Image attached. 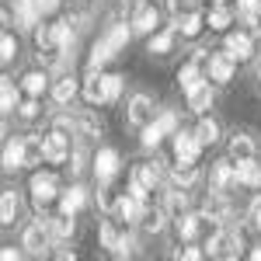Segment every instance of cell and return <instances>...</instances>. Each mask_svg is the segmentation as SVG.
<instances>
[{
  "label": "cell",
  "instance_id": "cell-1",
  "mask_svg": "<svg viewBox=\"0 0 261 261\" xmlns=\"http://www.w3.org/2000/svg\"><path fill=\"white\" fill-rule=\"evenodd\" d=\"M205 254H213V258H223V261H233V258H241V247H244V241H241V233L237 230H216L209 241H205Z\"/></svg>",
  "mask_w": 261,
  "mask_h": 261
},
{
  "label": "cell",
  "instance_id": "cell-2",
  "mask_svg": "<svg viewBox=\"0 0 261 261\" xmlns=\"http://www.w3.org/2000/svg\"><path fill=\"white\" fill-rule=\"evenodd\" d=\"M49 241H53L49 220L28 223V226H24V233H21V247H24L28 254H45V251H49Z\"/></svg>",
  "mask_w": 261,
  "mask_h": 261
},
{
  "label": "cell",
  "instance_id": "cell-3",
  "mask_svg": "<svg viewBox=\"0 0 261 261\" xmlns=\"http://www.w3.org/2000/svg\"><path fill=\"white\" fill-rule=\"evenodd\" d=\"M70 133H73V129H70ZM70 133H66L63 125H56L49 136H42V143H45V164L70 161Z\"/></svg>",
  "mask_w": 261,
  "mask_h": 261
},
{
  "label": "cell",
  "instance_id": "cell-4",
  "mask_svg": "<svg viewBox=\"0 0 261 261\" xmlns=\"http://www.w3.org/2000/svg\"><path fill=\"white\" fill-rule=\"evenodd\" d=\"M28 192H32V202H35V209H45L49 202L60 199V192H56V178H53V174H45V171L32 174V181H28Z\"/></svg>",
  "mask_w": 261,
  "mask_h": 261
},
{
  "label": "cell",
  "instance_id": "cell-5",
  "mask_svg": "<svg viewBox=\"0 0 261 261\" xmlns=\"http://www.w3.org/2000/svg\"><path fill=\"white\" fill-rule=\"evenodd\" d=\"M199 150H202L199 133H188V129L174 133V161L178 164H195L199 161Z\"/></svg>",
  "mask_w": 261,
  "mask_h": 261
},
{
  "label": "cell",
  "instance_id": "cell-6",
  "mask_svg": "<svg viewBox=\"0 0 261 261\" xmlns=\"http://www.w3.org/2000/svg\"><path fill=\"white\" fill-rule=\"evenodd\" d=\"M146 209H150V202H143L140 195H133V192H122L119 199H115V216L125 223H136L146 216Z\"/></svg>",
  "mask_w": 261,
  "mask_h": 261
},
{
  "label": "cell",
  "instance_id": "cell-7",
  "mask_svg": "<svg viewBox=\"0 0 261 261\" xmlns=\"http://www.w3.org/2000/svg\"><path fill=\"white\" fill-rule=\"evenodd\" d=\"M209 185H213V188H220V192L233 188V185H241V181H237V164L216 161V164H213V171H209Z\"/></svg>",
  "mask_w": 261,
  "mask_h": 261
},
{
  "label": "cell",
  "instance_id": "cell-8",
  "mask_svg": "<svg viewBox=\"0 0 261 261\" xmlns=\"http://www.w3.org/2000/svg\"><path fill=\"white\" fill-rule=\"evenodd\" d=\"M125 122L129 125H146V122H153V101L146 98V94H136V98L129 101V112H125Z\"/></svg>",
  "mask_w": 261,
  "mask_h": 261
},
{
  "label": "cell",
  "instance_id": "cell-9",
  "mask_svg": "<svg viewBox=\"0 0 261 261\" xmlns=\"http://www.w3.org/2000/svg\"><path fill=\"white\" fill-rule=\"evenodd\" d=\"M39 18H42L39 0H14V21H18V28H28V32H35Z\"/></svg>",
  "mask_w": 261,
  "mask_h": 261
},
{
  "label": "cell",
  "instance_id": "cell-10",
  "mask_svg": "<svg viewBox=\"0 0 261 261\" xmlns=\"http://www.w3.org/2000/svg\"><path fill=\"white\" fill-rule=\"evenodd\" d=\"M202 213H205L209 220H220V223H226V216H230V202H226V192L213 188V192L205 195V202H202Z\"/></svg>",
  "mask_w": 261,
  "mask_h": 261
},
{
  "label": "cell",
  "instance_id": "cell-11",
  "mask_svg": "<svg viewBox=\"0 0 261 261\" xmlns=\"http://www.w3.org/2000/svg\"><path fill=\"white\" fill-rule=\"evenodd\" d=\"M226 53L233 56L237 63L251 60V53H254V35L251 32H237V35H226Z\"/></svg>",
  "mask_w": 261,
  "mask_h": 261
},
{
  "label": "cell",
  "instance_id": "cell-12",
  "mask_svg": "<svg viewBox=\"0 0 261 261\" xmlns=\"http://www.w3.org/2000/svg\"><path fill=\"white\" fill-rule=\"evenodd\" d=\"M233 56L230 53H216V56H209V81L216 84H226L230 77H233Z\"/></svg>",
  "mask_w": 261,
  "mask_h": 261
},
{
  "label": "cell",
  "instance_id": "cell-13",
  "mask_svg": "<svg viewBox=\"0 0 261 261\" xmlns=\"http://www.w3.org/2000/svg\"><path fill=\"white\" fill-rule=\"evenodd\" d=\"M94 174H98L101 185L112 181L119 174V153H115V150H98V157H94Z\"/></svg>",
  "mask_w": 261,
  "mask_h": 261
},
{
  "label": "cell",
  "instance_id": "cell-14",
  "mask_svg": "<svg viewBox=\"0 0 261 261\" xmlns=\"http://www.w3.org/2000/svg\"><path fill=\"white\" fill-rule=\"evenodd\" d=\"M209 77H202V63L199 60H188L185 66L178 70V84H181V91L188 94V91H195L199 84H205Z\"/></svg>",
  "mask_w": 261,
  "mask_h": 261
},
{
  "label": "cell",
  "instance_id": "cell-15",
  "mask_svg": "<svg viewBox=\"0 0 261 261\" xmlns=\"http://www.w3.org/2000/svg\"><path fill=\"white\" fill-rule=\"evenodd\" d=\"M84 98H87V105L108 101V87H105V73L101 70H91V77L84 81Z\"/></svg>",
  "mask_w": 261,
  "mask_h": 261
},
{
  "label": "cell",
  "instance_id": "cell-16",
  "mask_svg": "<svg viewBox=\"0 0 261 261\" xmlns=\"http://www.w3.org/2000/svg\"><path fill=\"white\" fill-rule=\"evenodd\" d=\"M161 24V11L157 7H136V14H133V32H140V35H150L153 28Z\"/></svg>",
  "mask_w": 261,
  "mask_h": 261
},
{
  "label": "cell",
  "instance_id": "cell-17",
  "mask_svg": "<svg viewBox=\"0 0 261 261\" xmlns=\"http://www.w3.org/2000/svg\"><path fill=\"white\" fill-rule=\"evenodd\" d=\"M133 181H136V185H143V188H150V192H153V188H157V185H161L164 181V167L157 161L153 164H140V167H136V171H133Z\"/></svg>",
  "mask_w": 261,
  "mask_h": 261
},
{
  "label": "cell",
  "instance_id": "cell-18",
  "mask_svg": "<svg viewBox=\"0 0 261 261\" xmlns=\"http://www.w3.org/2000/svg\"><path fill=\"white\" fill-rule=\"evenodd\" d=\"M258 153V146H254V140L247 136V133H233V140H230V161H251Z\"/></svg>",
  "mask_w": 261,
  "mask_h": 261
},
{
  "label": "cell",
  "instance_id": "cell-19",
  "mask_svg": "<svg viewBox=\"0 0 261 261\" xmlns=\"http://www.w3.org/2000/svg\"><path fill=\"white\" fill-rule=\"evenodd\" d=\"M24 140H11L7 146H4V167L7 171H18V167H24Z\"/></svg>",
  "mask_w": 261,
  "mask_h": 261
},
{
  "label": "cell",
  "instance_id": "cell-20",
  "mask_svg": "<svg viewBox=\"0 0 261 261\" xmlns=\"http://www.w3.org/2000/svg\"><path fill=\"white\" fill-rule=\"evenodd\" d=\"M164 220H167V205H150V209H146V216H143V230H146V233H161L164 230Z\"/></svg>",
  "mask_w": 261,
  "mask_h": 261
},
{
  "label": "cell",
  "instance_id": "cell-21",
  "mask_svg": "<svg viewBox=\"0 0 261 261\" xmlns=\"http://www.w3.org/2000/svg\"><path fill=\"white\" fill-rule=\"evenodd\" d=\"M209 105H213V87H209V84H199L195 91H188V108H192L195 115H202Z\"/></svg>",
  "mask_w": 261,
  "mask_h": 261
},
{
  "label": "cell",
  "instance_id": "cell-22",
  "mask_svg": "<svg viewBox=\"0 0 261 261\" xmlns=\"http://www.w3.org/2000/svg\"><path fill=\"white\" fill-rule=\"evenodd\" d=\"M237 181L247 185V188H258L261 185V167L254 164V157L251 161H237Z\"/></svg>",
  "mask_w": 261,
  "mask_h": 261
},
{
  "label": "cell",
  "instance_id": "cell-23",
  "mask_svg": "<svg viewBox=\"0 0 261 261\" xmlns=\"http://www.w3.org/2000/svg\"><path fill=\"white\" fill-rule=\"evenodd\" d=\"M84 202H87V192L81 185H73V188H66L60 195V209L63 213H77V209H84Z\"/></svg>",
  "mask_w": 261,
  "mask_h": 261
},
{
  "label": "cell",
  "instance_id": "cell-24",
  "mask_svg": "<svg viewBox=\"0 0 261 261\" xmlns=\"http://www.w3.org/2000/svg\"><path fill=\"white\" fill-rule=\"evenodd\" d=\"M49 230H53L56 241H66L73 233V213H63L60 209V216H49Z\"/></svg>",
  "mask_w": 261,
  "mask_h": 261
},
{
  "label": "cell",
  "instance_id": "cell-25",
  "mask_svg": "<svg viewBox=\"0 0 261 261\" xmlns=\"http://www.w3.org/2000/svg\"><path fill=\"white\" fill-rule=\"evenodd\" d=\"M53 98H56V105H70L77 98V81L73 77H60L56 87H53Z\"/></svg>",
  "mask_w": 261,
  "mask_h": 261
},
{
  "label": "cell",
  "instance_id": "cell-26",
  "mask_svg": "<svg viewBox=\"0 0 261 261\" xmlns=\"http://www.w3.org/2000/svg\"><path fill=\"white\" fill-rule=\"evenodd\" d=\"M18 209H21V199H18V192H4V199H0V223H14V216H18Z\"/></svg>",
  "mask_w": 261,
  "mask_h": 261
},
{
  "label": "cell",
  "instance_id": "cell-27",
  "mask_svg": "<svg viewBox=\"0 0 261 261\" xmlns=\"http://www.w3.org/2000/svg\"><path fill=\"white\" fill-rule=\"evenodd\" d=\"M174 35H178V24H174V28H167V32H157V35L150 39V53H153V56H164V53H171V45H174Z\"/></svg>",
  "mask_w": 261,
  "mask_h": 261
},
{
  "label": "cell",
  "instance_id": "cell-28",
  "mask_svg": "<svg viewBox=\"0 0 261 261\" xmlns=\"http://www.w3.org/2000/svg\"><path fill=\"white\" fill-rule=\"evenodd\" d=\"M202 24H205V21H202L199 11H188L185 18H178V32L185 35V39H195V35L202 32Z\"/></svg>",
  "mask_w": 261,
  "mask_h": 261
},
{
  "label": "cell",
  "instance_id": "cell-29",
  "mask_svg": "<svg viewBox=\"0 0 261 261\" xmlns=\"http://www.w3.org/2000/svg\"><path fill=\"white\" fill-rule=\"evenodd\" d=\"M230 21H233V11H230V7H223V4H216V7L209 11V28H213V32H226V28H230Z\"/></svg>",
  "mask_w": 261,
  "mask_h": 261
},
{
  "label": "cell",
  "instance_id": "cell-30",
  "mask_svg": "<svg viewBox=\"0 0 261 261\" xmlns=\"http://www.w3.org/2000/svg\"><path fill=\"white\" fill-rule=\"evenodd\" d=\"M129 35H133V28H125V21H119V24H112V28H108V35H105V42L112 45V53H119L122 45L129 42Z\"/></svg>",
  "mask_w": 261,
  "mask_h": 261
},
{
  "label": "cell",
  "instance_id": "cell-31",
  "mask_svg": "<svg viewBox=\"0 0 261 261\" xmlns=\"http://www.w3.org/2000/svg\"><path fill=\"white\" fill-rule=\"evenodd\" d=\"M164 205H167V213H174V216H185V213H188V192H181V185H178L174 192H167Z\"/></svg>",
  "mask_w": 261,
  "mask_h": 261
},
{
  "label": "cell",
  "instance_id": "cell-32",
  "mask_svg": "<svg viewBox=\"0 0 261 261\" xmlns=\"http://www.w3.org/2000/svg\"><path fill=\"white\" fill-rule=\"evenodd\" d=\"M18 105H21L18 101V87H14V81L4 77V81H0V108H4V112H14Z\"/></svg>",
  "mask_w": 261,
  "mask_h": 261
},
{
  "label": "cell",
  "instance_id": "cell-33",
  "mask_svg": "<svg viewBox=\"0 0 261 261\" xmlns=\"http://www.w3.org/2000/svg\"><path fill=\"white\" fill-rule=\"evenodd\" d=\"M21 91L28 94V98H39L42 91H45V73H24V81H21Z\"/></svg>",
  "mask_w": 261,
  "mask_h": 261
},
{
  "label": "cell",
  "instance_id": "cell-34",
  "mask_svg": "<svg viewBox=\"0 0 261 261\" xmlns=\"http://www.w3.org/2000/svg\"><path fill=\"white\" fill-rule=\"evenodd\" d=\"M112 56H115V53H112V45H108V42L101 39L98 45L91 49V60H87V66H91V70H101V66H105V63L112 60Z\"/></svg>",
  "mask_w": 261,
  "mask_h": 261
},
{
  "label": "cell",
  "instance_id": "cell-35",
  "mask_svg": "<svg viewBox=\"0 0 261 261\" xmlns=\"http://www.w3.org/2000/svg\"><path fill=\"white\" fill-rule=\"evenodd\" d=\"M195 133H199L202 146H213V143L220 140V125H216L213 119H199V129H195Z\"/></svg>",
  "mask_w": 261,
  "mask_h": 261
},
{
  "label": "cell",
  "instance_id": "cell-36",
  "mask_svg": "<svg viewBox=\"0 0 261 261\" xmlns=\"http://www.w3.org/2000/svg\"><path fill=\"white\" fill-rule=\"evenodd\" d=\"M195 181H199L195 164H178V171H174V185H181V188H192Z\"/></svg>",
  "mask_w": 261,
  "mask_h": 261
},
{
  "label": "cell",
  "instance_id": "cell-37",
  "mask_svg": "<svg viewBox=\"0 0 261 261\" xmlns=\"http://www.w3.org/2000/svg\"><path fill=\"white\" fill-rule=\"evenodd\" d=\"M53 32H56V42L70 53V49H73V28H70V21H56V24H53Z\"/></svg>",
  "mask_w": 261,
  "mask_h": 261
},
{
  "label": "cell",
  "instance_id": "cell-38",
  "mask_svg": "<svg viewBox=\"0 0 261 261\" xmlns=\"http://www.w3.org/2000/svg\"><path fill=\"white\" fill-rule=\"evenodd\" d=\"M164 136H167V133H164L161 125H157V119H153V122H146V125H143V146H157V143H161Z\"/></svg>",
  "mask_w": 261,
  "mask_h": 261
},
{
  "label": "cell",
  "instance_id": "cell-39",
  "mask_svg": "<svg viewBox=\"0 0 261 261\" xmlns=\"http://www.w3.org/2000/svg\"><path fill=\"white\" fill-rule=\"evenodd\" d=\"M119 241H122V233L115 230V223H112V220H105V223H101V244L115 251V247H119Z\"/></svg>",
  "mask_w": 261,
  "mask_h": 261
},
{
  "label": "cell",
  "instance_id": "cell-40",
  "mask_svg": "<svg viewBox=\"0 0 261 261\" xmlns=\"http://www.w3.org/2000/svg\"><path fill=\"white\" fill-rule=\"evenodd\" d=\"M77 129L84 136H101V122L94 115H77Z\"/></svg>",
  "mask_w": 261,
  "mask_h": 261
},
{
  "label": "cell",
  "instance_id": "cell-41",
  "mask_svg": "<svg viewBox=\"0 0 261 261\" xmlns=\"http://www.w3.org/2000/svg\"><path fill=\"white\" fill-rule=\"evenodd\" d=\"M18 56V45L11 39V32H4V39H0V63H11Z\"/></svg>",
  "mask_w": 261,
  "mask_h": 261
},
{
  "label": "cell",
  "instance_id": "cell-42",
  "mask_svg": "<svg viewBox=\"0 0 261 261\" xmlns=\"http://www.w3.org/2000/svg\"><path fill=\"white\" fill-rule=\"evenodd\" d=\"M157 125H161L167 136H174V133H178V115H174V112H161V115H157Z\"/></svg>",
  "mask_w": 261,
  "mask_h": 261
},
{
  "label": "cell",
  "instance_id": "cell-43",
  "mask_svg": "<svg viewBox=\"0 0 261 261\" xmlns=\"http://www.w3.org/2000/svg\"><path fill=\"white\" fill-rule=\"evenodd\" d=\"M18 115H21L24 122H32L35 115H39V98H28V101H21V105H18Z\"/></svg>",
  "mask_w": 261,
  "mask_h": 261
},
{
  "label": "cell",
  "instance_id": "cell-44",
  "mask_svg": "<svg viewBox=\"0 0 261 261\" xmlns=\"http://www.w3.org/2000/svg\"><path fill=\"white\" fill-rule=\"evenodd\" d=\"M105 87H108V101H115L122 94V77H115V73H105Z\"/></svg>",
  "mask_w": 261,
  "mask_h": 261
},
{
  "label": "cell",
  "instance_id": "cell-45",
  "mask_svg": "<svg viewBox=\"0 0 261 261\" xmlns=\"http://www.w3.org/2000/svg\"><path fill=\"white\" fill-rule=\"evenodd\" d=\"M247 223H251L254 230H261V195L251 202V209H247Z\"/></svg>",
  "mask_w": 261,
  "mask_h": 261
},
{
  "label": "cell",
  "instance_id": "cell-46",
  "mask_svg": "<svg viewBox=\"0 0 261 261\" xmlns=\"http://www.w3.org/2000/svg\"><path fill=\"white\" fill-rule=\"evenodd\" d=\"M133 247H136V244H133V237H125V233H122L119 247H115L112 254H115V258H129V254H133Z\"/></svg>",
  "mask_w": 261,
  "mask_h": 261
},
{
  "label": "cell",
  "instance_id": "cell-47",
  "mask_svg": "<svg viewBox=\"0 0 261 261\" xmlns=\"http://www.w3.org/2000/svg\"><path fill=\"white\" fill-rule=\"evenodd\" d=\"M174 258H185V261H199L202 251L199 247H181V251H174Z\"/></svg>",
  "mask_w": 261,
  "mask_h": 261
},
{
  "label": "cell",
  "instance_id": "cell-48",
  "mask_svg": "<svg viewBox=\"0 0 261 261\" xmlns=\"http://www.w3.org/2000/svg\"><path fill=\"white\" fill-rule=\"evenodd\" d=\"M70 171H73V174H81V171H84V153H81V150H73V161H70Z\"/></svg>",
  "mask_w": 261,
  "mask_h": 261
},
{
  "label": "cell",
  "instance_id": "cell-49",
  "mask_svg": "<svg viewBox=\"0 0 261 261\" xmlns=\"http://www.w3.org/2000/svg\"><path fill=\"white\" fill-rule=\"evenodd\" d=\"M60 4H63V0H39L42 14H53V11H60Z\"/></svg>",
  "mask_w": 261,
  "mask_h": 261
},
{
  "label": "cell",
  "instance_id": "cell-50",
  "mask_svg": "<svg viewBox=\"0 0 261 261\" xmlns=\"http://www.w3.org/2000/svg\"><path fill=\"white\" fill-rule=\"evenodd\" d=\"M0 258H4V261H18L21 251H18V247H4V251H0Z\"/></svg>",
  "mask_w": 261,
  "mask_h": 261
},
{
  "label": "cell",
  "instance_id": "cell-51",
  "mask_svg": "<svg viewBox=\"0 0 261 261\" xmlns=\"http://www.w3.org/2000/svg\"><path fill=\"white\" fill-rule=\"evenodd\" d=\"M125 7H143V0H125Z\"/></svg>",
  "mask_w": 261,
  "mask_h": 261
},
{
  "label": "cell",
  "instance_id": "cell-52",
  "mask_svg": "<svg viewBox=\"0 0 261 261\" xmlns=\"http://www.w3.org/2000/svg\"><path fill=\"white\" fill-rule=\"evenodd\" d=\"M251 258H254V261H261V247H254V251H251Z\"/></svg>",
  "mask_w": 261,
  "mask_h": 261
},
{
  "label": "cell",
  "instance_id": "cell-53",
  "mask_svg": "<svg viewBox=\"0 0 261 261\" xmlns=\"http://www.w3.org/2000/svg\"><path fill=\"white\" fill-rule=\"evenodd\" d=\"M213 4H223V0H213Z\"/></svg>",
  "mask_w": 261,
  "mask_h": 261
},
{
  "label": "cell",
  "instance_id": "cell-54",
  "mask_svg": "<svg viewBox=\"0 0 261 261\" xmlns=\"http://www.w3.org/2000/svg\"><path fill=\"white\" fill-rule=\"evenodd\" d=\"M258 73H261V63H258Z\"/></svg>",
  "mask_w": 261,
  "mask_h": 261
}]
</instances>
